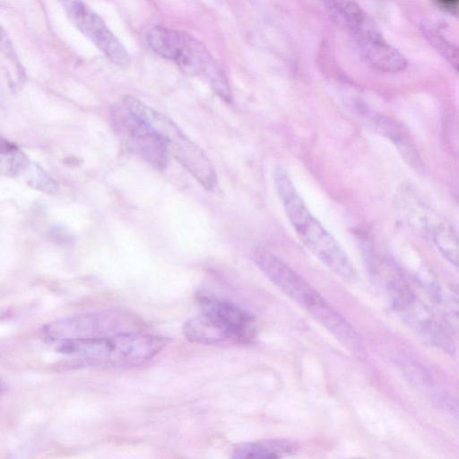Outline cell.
I'll use <instances>...</instances> for the list:
<instances>
[{"instance_id":"obj_1","label":"cell","mask_w":459,"mask_h":459,"mask_svg":"<svg viewBox=\"0 0 459 459\" xmlns=\"http://www.w3.org/2000/svg\"><path fill=\"white\" fill-rule=\"evenodd\" d=\"M253 257L276 287L320 323L343 347L357 357H365L364 342L357 331L301 276L264 248H257Z\"/></svg>"},{"instance_id":"obj_2","label":"cell","mask_w":459,"mask_h":459,"mask_svg":"<svg viewBox=\"0 0 459 459\" xmlns=\"http://www.w3.org/2000/svg\"><path fill=\"white\" fill-rule=\"evenodd\" d=\"M273 179L284 212L301 243L342 280L357 281L356 270L346 253L310 212L284 167H275Z\"/></svg>"},{"instance_id":"obj_3","label":"cell","mask_w":459,"mask_h":459,"mask_svg":"<svg viewBox=\"0 0 459 459\" xmlns=\"http://www.w3.org/2000/svg\"><path fill=\"white\" fill-rule=\"evenodd\" d=\"M146 41L155 53L175 62L183 72L205 81L223 100L231 101L223 70L200 40L184 31L153 27L148 30Z\"/></svg>"},{"instance_id":"obj_4","label":"cell","mask_w":459,"mask_h":459,"mask_svg":"<svg viewBox=\"0 0 459 459\" xmlns=\"http://www.w3.org/2000/svg\"><path fill=\"white\" fill-rule=\"evenodd\" d=\"M122 101L156 130L165 143L168 152L204 187L208 190L214 187L217 178L211 160L170 118L134 96L126 95Z\"/></svg>"},{"instance_id":"obj_5","label":"cell","mask_w":459,"mask_h":459,"mask_svg":"<svg viewBox=\"0 0 459 459\" xmlns=\"http://www.w3.org/2000/svg\"><path fill=\"white\" fill-rule=\"evenodd\" d=\"M347 28L360 55L373 68L385 73H398L407 66V60L387 43L367 13L354 0H326Z\"/></svg>"},{"instance_id":"obj_6","label":"cell","mask_w":459,"mask_h":459,"mask_svg":"<svg viewBox=\"0 0 459 459\" xmlns=\"http://www.w3.org/2000/svg\"><path fill=\"white\" fill-rule=\"evenodd\" d=\"M397 204L408 224L430 239L441 255L457 266L458 238L454 227L410 188L400 192Z\"/></svg>"},{"instance_id":"obj_7","label":"cell","mask_w":459,"mask_h":459,"mask_svg":"<svg viewBox=\"0 0 459 459\" xmlns=\"http://www.w3.org/2000/svg\"><path fill=\"white\" fill-rule=\"evenodd\" d=\"M385 290L394 310L420 338L443 351H454L453 341L446 328L403 278L393 281Z\"/></svg>"},{"instance_id":"obj_8","label":"cell","mask_w":459,"mask_h":459,"mask_svg":"<svg viewBox=\"0 0 459 459\" xmlns=\"http://www.w3.org/2000/svg\"><path fill=\"white\" fill-rule=\"evenodd\" d=\"M113 127L126 147L157 169H164L169 152L160 134L122 100L111 111Z\"/></svg>"},{"instance_id":"obj_9","label":"cell","mask_w":459,"mask_h":459,"mask_svg":"<svg viewBox=\"0 0 459 459\" xmlns=\"http://www.w3.org/2000/svg\"><path fill=\"white\" fill-rule=\"evenodd\" d=\"M70 20L113 63L126 65L130 56L104 21L82 0H58Z\"/></svg>"},{"instance_id":"obj_10","label":"cell","mask_w":459,"mask_h":459,"mask_svg":"<svg viewBox=\"0 0 459 459\" xmlns=\"http://www.w3.org/2000/svg\"><path fill=\"white\" fill-rule=\"evenodd\" d=\"M197 302L201 314L221 330L232 344L249 343L255 338V319L244 309L209 296H198Z\"/></svg>"},{"instance_id":"obj_11","label":"cell","mask_w":459,"mask_h":459,"mask_svg":"<svg viewBox=\"0 0 459 459\" xmlns=\"http://www.w3.org/2000/svg\"><path fill=\"white\" fill-rule=\"evenodd\" d=\"M130 321L119 314L82 315L52 323L45 327L49 338L101 336L118 333L129 326Z\"/></svg>"},{"instance_id":"obj_12","label":"cell","mask_w":459,"mask_h":459,"mask_svg":"<svg viewBox=\"0 0 459 459\" xmlns=\"http://www.w3.org/2000/svg\"><path fill=\"white\" fill-rule=\"evenodd\" d=\"M362 119L376 131L388 137L396 145L404 160L415 169H421V160L408 132L395 121L377 114L361 115Z\"/></svg>"},{"instance_id":"obj_13","label":"cell","mask_w":459,"mask_h":459,"mask_svg":"<svg viewBox=\"0 0 459 459\" xmlns=\"http://www.w3.org/2000/svg\"><path fill=\"white\" fill-rule=\"evenodd\" d=\"M297 444L282 438L264 439L238 446L232 452L234 458H281L292 455Z\"/></svg>"},{"instance_id":"obj_14","label":"cell","mask_w":459,"mask_h":459,"mask_svg":"<svg viewBox=\"0 0 459 459\" xmlns=\"http://www.w3.org/2000/svg\"><path fill=\"white\" fill-rule=\"evenodd\" d=\"M18 146L0 135V175L21 178L30 163Z\"/></svg>"},{"instance_id":"obj_15","label":"cell","mask_w":459,"mask_h":459,"mask_svg":"<svg viewBox=\"0 0 459 459\" xmlns=\"http://www.w3.org/2000/svg\"><path fill=\"white\" fill-rule=\"evenodd\" d=\"M20 178L28 186L39 191L52 194L58 189L56 181L43 168L32 160Z\"/></svg>"},{"instance_id":"obj_16","label":"cell","mask_w":459,"mask_h":459,"mask_svg":"<svg viewBox=\"0 0 459 459\" xmlns=\"http://www.w3.org/2000/svg\"><path fill=\"white\" fill-rule=\"evenodd\" d=\"M444 4L448 6L456 5L457 0H440Z\"/></svg>"},{"instance_id":"obj_17","label":"cell","mask_w":459,"mask_h":459,"mask_svg":"<svg viewBox=\"0 0 459 459\" xmlns=\"http://www.w3.org/2000/svg\"><path fill=\"white\" fill-rule=\"evenodd\" d=\"M4 383L0 380V394L4 392Z\"/></svg>"}]
</instances>
